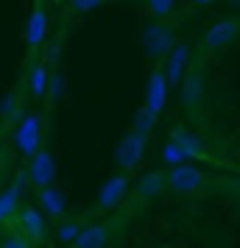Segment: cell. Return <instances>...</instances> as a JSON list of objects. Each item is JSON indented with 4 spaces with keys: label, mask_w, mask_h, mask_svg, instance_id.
I'll return each instance as SVG.
<instances>
[{
    "label": "cell",
    "mask_w": 240,
    "mask_h": 248,
    "mask_svg": "<svg viewBox=\"0 0 240 248\" xmlns=\"http://www.w3.org/2000/svg\"><path fill=\"white\" fill-rule=\"evenodd\" d=\"M0 181H3V162H0Z\"/></svg>",
    "instance_id": "obj_28"
},
{
    "label": "cell",
    "mask_w": 240,
    "mask_h": 248,
    "mask_svg": "<svg viewBox=\"0 0 240 248\" xmlns=\"http://www.w3.org/2000/svg\"><path fill=\"white\" fill-rule=\"evenodd\" d=\"M128 190H131V173H114L101 184L98 190V198H95V209L98 212H114L120 203L128 198Z\"/></svg>",
    "instance_id": "obj_6"
},
{
    "label": "cell",
    "mask_w": 240,
    "mask_h": 248,
    "mask_svg": "<svg viewBox=\"0 0 240 248\" xmlns=\"http://www.w3.org/2000/svg\"><path fill=\"white\" fill-rule=\"evenodd\" d=\"M232 3H235V6H240V0H232Z\"/></svg>",
    "instance_id": "obj_29"
},
{
    "label": "cell",
    "mask_w": 240,
    "mask_h": 248,
    "mask_svg": "<svg viewBox=\"0 0 240 248\" xmlns=\"http://www.w3.org/2000/svg\"><path fill=\"white\" fill-rule=\"evenodd\" d=\"M67 3L73 14H87V12H95L103 0H67Z\"/></svg>",
    "instance_id": "obj_26"
},
{
    "label": "cell",
    "mask_w": 240,
    "mask_h": 248,
    "mask_svg": "<svg viewBox=\"0 0 240 248\" xmlns=\"http://www.w3.org/2000/svg\"><path fill=\"white\" fill-rule=\"evenodd\" d=\"M193 3H198V6H209L212 0H193Z\"/></svg>",
    "instance_id": "obj_27"
},
{
    "label": "cell",
    "mask_w": 240,
    "mask_h": 248,
    "mask_svg": "<svg viewBox=\"0 0 240 248\" xmlns=\"http://www.w3.org/2000/svg\"><path fill=\"white\" fill-rule=\"evenodd\" d=\"M0 246H3V248H31L34 243H31L20 229H12V226H9V232H6V237H3V243H0Z\"/></svg>",
    "instance_id": "obj_22"
},
{
    "label": "cell",
    "mask_w": 240,
    "mask_h": 248,
    "mask_svg": "<svg viewBox=\"0 0 240 248\" xmlns=\"http://www.w3.org/2000/svg\"><path fill=\"white\" fill-rule=\"evenodd\" d=\"M62 90H64V76H62V73H50V81H48L45 98H48L50 103H56L59 95H62Z\"/></svg>",
    "instance_id": "obj_25"
},
{
    "label": "cell",
    "mask_w": 240,
    "mask_h": 248,
    "mask_svg": "<svg viewBox=\"0 0 240 248\" xmlns=\"http://www.w3.org/2000/svg\"><path fill=\"white\" fill-rule=\"evenodd\" d=\"M48 81H50V73H48L45 62H34L31 70H28V92L34 101H42L48 92Z\"/></svg>",
    "instance_id": "obj_18"
},
{
    "label": "cell",
    "mask_w": 240,
    "mask_h": 248,
    "mask_svg": "<svg viewBox=\"0 0 240 248\" xmlns=\"http://www.w3.org/2000/svg\"><path fill=\"white\" fill-rule=\"evenodd\" d=\"M53 3H64V0H53Z\"/></svg>",
    "instance_id": "obj_30"
},
{
    "label": "cell",
    "mask_w": 240,
    "mask_h": 248,
    "mask_svg": "<svg viewBox=\"0 0 240 248\" xmlns=\"http://www.w3.org/2000/svg\"><path fill=\"white\" fill-rule=\"evenodd\" d=\"M145 6H148V12L154 14V17L165 20V17H171V14H173L176 0H145Z\"/></svg>",
    "instance_id": "obj_23"
},
{
    "label": "cell",
    "mask_w": 240,
    "mask_h": 248,
    "mask_svg": "<svg viewBox=\"0 0 240 248\" xmlns=\"http://www.w3.org/2000/svg\"><path fill=\"white\" fill-rule=\"evenodd\" d=\"M112 240V223L109 220H101V223H90L81 226L79 237L70 243L73 248H106Z\"/></svg>",
    "instance_id": "obj_12"
},
{
    "label": "cell",
    "mask_w": 240,
    "mask_h": 248,
    "mask_svg": "<svg viewBox=\"0 0 240 248\" xmlns=\"http://www.w3.org/2000/svg\"><path fill=\"white\" fill-rule=\"evenodd\" d=\"M171 140L182 145V151L187 154V159H198V162H207V159H209V151H207L204 140H198V134H193L190 128L176 125V128L171 131Z\"/></svg>",
    "instance_id": "obj_14"
},
{
    "label": "cell",
    "mask_w": 240,
    "mask_h": 248,
    "mask_svg": "<svg viewBox=\"0 0 240 248\" xmlns=\"http://www.w3.org/2000/svg\"><path fill=\"white\" fill-rule=\"evenodd\" d=\"M157 120H160V117H157L154 112H148L145 106H140L137 112H134V120H131V128H134V131H143V134H151V131L157 128Z\"/></svg>",
    "instance_id": "obj_20"
},
{
    "label": "cell",
    "mask_w": 240,
    "mask_h": 248,
    "mask_svg": "<svg viewBox=\"0 0 240 248\" xmlns=\"http://www.w3.org/2000/svg\"><path fill=\"white\" fill-rule=\"evenodd\" d=\"M79 232H81V226L76 223V220H64V223H59V229H56V237H59V243H73L76 237H79Z\"/></svg>",
    "instance_id": "obj_24"
},
{
    "label": "cell",
    "mask_w": 240,
    "mask_h": 248,
    "mask_svg": "<svg viewBox=\"0 0 240 248\" xmlns=\"http://www.w3.org/2000/svg\"><path fill=\"white\" fill-rule=\"evenodd\" d=\"M42 137H45V120H42V114H36V112L23 114V120L14 128V145H17V151L25 159H31L42 148Z\"/></svg>",
    "instance_id": "obj_5"
},
{
    "label": "cell",
    "mask_w": 240,
    "mask_h": 248,
    "mask_svg": "<svg viewBox=\"0 0 240 248\" xmlns=\"http://www.w3.org/2000/svg\"><path fill=\"white\" fill-rule=\"evenodd\" d=\"M165 190H168V184H165V170H148V173H143L137 179V184H134V195H137V201H143V203L157 201Z\"/></svg>",
    "instance_id": "obj_13"
},
{
    "label": "cell",
    "mask_w": 240,
    "mask_h": 248,
    "mask_svg": "<svg viewBox=\"0 0 240 248\" xmlns=\"http://www.w3.org/2000/svg\"><path fill=\"white\" fill-rule=\"evenodd\" d=\"M190 62H193V50H190V45L176 42V45H173V50L165 56V62H162L165 78H168V84H171V87H179V84H182L184 73H187V67H190Z\"/></svg>",
    "instance_id": "obj_10"
},
{
    "label": "cell",
    "mask_w": 240,
    "mask_h": 248,
    "mask_svg": "<svg viewBox=\"0 0 240 248\" xmlns=\"http://www.w3.org/2000/svg\"><path fill=\"white\" fill-rule=\"evenodd\" d=\"M168 90H171V84L165 78V70H162V64H157L151 70L148 84H145V101H143V106L160 117L165 112V103H168Z\"/></svg>",
    "instance_id": "obj_9"
},
{
    "label": "cell",
    "mask_w": 240,
    "mask_h": 248,
    "mask_svg": "<svg viewBox=\"0 0 240 248\" xmlns=\"http://www.w3.org/2000/svg\"><path fill=\"white\" fill-rule=\"evenodd\" d=\"M162 159H165L168 165H182V162H187V154L182 151V145H179V142L168 140V142H165V148H162Z\"/></svg>",
    "instance_id": "obj_21"
},
{
    "label": "cell",
    "mask_w": 240,
    "mask_h": 248,
    "mask_svg": "<svg viewBox=\"0 0 240 248\" xmlns=\"http://www.w3.org/2000/svg\"><path fill=\"white\" fill-rule=\"evenodd\" d=\"M0 248H3V246H0Z\"/></svg>",
    "instance_id": "obj_31"
},
{
    "label": "cell",
    "mask_w": 240,
    "mask_h": 248,
    "mask_svg": "<svg viewBox=\"0 0 240 248\" xmlns=\"http://www.w3.org/2000/svg\"><path fill=\"white\" fill-rule=\"evenodd\" d=\"M204 87H207V73H204V62L193 59L190 67L184 73L179 92H182V112L184 117L193 125L204 123Z\"/></svg>",
    "instance_id": "obj_1"
},
{
    "label": "cell",
    "mask_w": 240,
    "mask_h": 248,
    "mask_svg": "<svg viewBox=\"0 0 240 248\" xmlns=\"http://www.w3.org/2000/svg\"><path fill=\"white\" fill-rule=\"evenodd\" d=\"M28 181L34 184L36 190L50 187L56 181V156L48 148H39L34 156L28 159Z\"/></svg>",
    "instance_id": "obj_8"
},
{
    "label": "cell",
    "mask_w": 240,
    "mask_h": 248,
    "mask_svg": "<svg viewBox=\"0 0 240 248\" xmlns=\"http://www.w3.org/2000/svg\"><path fill=\"white\" fill-rule=\"evenodd\" d=\"M238 39H240V20L226 17V20H218L204 34V50L207 53H218V50L232 47Z\"/></svg>",
    "instance_id": "obj_7"
},
{
    "label": "cell",
    "mask_w": 240,
    "mask_h": 248,
    "mask_svg": "<svg viewBox=\"0 0 240 248\" xmlns=\"http://www.w3.org/2000/svg\"><path fill=\"white\" fill-rule=\"evenodd\" d=\"M20 212V181H12L6 190H0V229H9Z\"/></svg>",
    "instance_id": "obj_16"
},
{
    "label": "cell",
    "mask_w": 240,
    "mask_h": 248,
    "mask_svg": "<svg viewBox=\"0 0 240 248\" xmlns=\"http://www.w3.org/2000/svg\"><path fill=\"white\" fill-rule=\"evenodd\" d=\"M145 151H148V134L131 128L128 134H123V140L114 148V165L123 170V173H131V170H137L143 165Z\"/></svg>",
    "instance_id": "obj_4"
},
{
    "label": "cell",
    "mask_w": 240,
    "mask_h": 248,
    "mask_svg": "<svg viewBox=\"0 0 240 248\" xmlns=\"http://www.w3.org/2000/svg\"><path fill=\"white\" fill-rule=\"evenodd\" d=\"M36 198H39V203H42L45 217L59 220L62 215L67 212V198H64V192H59L53 184H50V187H42V190H36Z\"/></svg>",
    "instance_id": "obj_17"
},
{
    "label": "cell",
    "mask_w": 240,
    "mask_h": 248,
    "mask_svg": "<svg viewBox=\"0 0 240 248\" xmlns=\"http://www.w3.org/2000/svg\"><path fill=\"white\" fill-rule=\"evenodd\" d=\"M17 229L23 232L31 243H42L48 237V220H45V212H39L36 206H20L17 212Z\"/></svg>",
    "instance_id": "obj_11"
},
{
    "label": "cell",
    "mask_w": 240,
    "mask_h": 248,
    "mask_svg": "<svg viewBox=\"0 0 240 248\" xmlns=\"http://www.w3.org/2000/svg\"><path fill=\"white\" fill-rule=\"evenodd\" d=\"M45 36H48V12H45V6L39 3L34 12H31L28 23H25V42H28L31 50H36V47L45 42Z\"/></svg>",
    "instance_id": "obj_15"
},
{
    "label": "cell",
    "mask_w": 240,
    "mask_h": 248,
    "mask_svg": "<svg viewBox=\"0 0 240 248\" xmlns=\"http://www.w3.org/2000/svg\"><path fill=\"white\" fill-rule=\"evenodd\" d=\"M173 45H176V28L168 20L154 17L143 28V47H145V53H148V59L154 64H162L165 56L173 50Z\"/></svg>",
    "instance_id": "obj_2"
},
{
    "label": "cell",
    "mask_w": 240,
    "mask_h": 248,
    "mask_svg": "<svg viewBox=\"0 0 240 248\" xmlns=\"http://www.w3.org/2000/svg\"><path fill=\"white\" fill-rule=\"evenodd\" d=\"M0 120H6V123H20L23 120V98H20V92H9L0 101Z\"/></svg>",
    "instance_id": "obj_19"
},
{
    "label": "cell",
    "mask_w": 240,
    "mask_h": 248,
    "mask_svg": "<svg viewBox=\"0 0 240 248\" xmlns=\"http://www.w3.org/2000/svg\"><path fill=\"white\" fill-rule=\"evenodd\" d=\"M165 184L173 195H193V192L207 187V173L198 165H171V170H165Z\"/></svg>",
    "instance_id": "obj_3"
}]
</instances>
